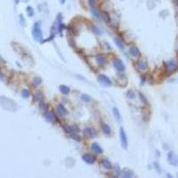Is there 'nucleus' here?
Listing matches in <instances>:
<instances>
[{"label":"nucleus","mask_w":178,"mask_h":178,"mask_svg":"<svg viewBox=\"0 0 178 178\" xmlns=\"http://www.w3.org/2000/svg\"><path fill=\"white\" fill-rule=\"evenodd\" d=\"M84 135L87 138H94L96 135V132L93 127H86L84 130Z\"/></svg>","instance_id":"4"},{"label":"nucleus","mask_w":178,"mask_h":178,"mask_svg":"<svg viewBox=\"0 0 178 178\" xmlns=\"http://www.w3.org/2000/svg\"><path fill=\"white\" fill-rule=\"evenodd\" d=\"M22 95H23V97H25V98H28V97L29 96V90H27V89H24L23 91H22Z\"/></svg>","instance_id":"24"},{"label":"nucleus","mask_w":178,"mask_h":178,"mask_svg":"<svg viewBox=\"0 0 178 178\" xmlns=\"http://www.w3.org/2000/svg\"><path fill=\"white\" fill-rule=\"evenodd\" d=\"M46 108H47V106H46V104L45 103V102H42V103L40 104V109L43 110V111L46 110Z\"/></svg>","instance_id":"27"},{"label":"nucleus","mask_w":178,"mask_h":178,"mask_svg":"<svg viewBox=\"0 0 178 178\" xmlns=\"http://www.w3.org/2000/svg\"><path fill=\"white\" fill-rule=\"evenodd\" d=\"M32 35L36 41H42V39H43V35H42L41 29H40L39 25H38V23L35 24L34 28H33Z\"/></svg>","instance_id":"1"},{"label":"nucleus","mask_w":178,"mask_h":178,"mask_svg":"<svg viewBox=\"0 0 178 178\" xmlns=\"http://www.w3.org/2000/svg\"><path fill=\"white\" fill-rule=\"evenodd\" d=\"M102 129L105 135H111V127H109V125H107V124H105V123H102Z\"/></svg>","instance_id":"16"},{"label":"nucleus","mask_w":178,"mask_h":178,"mask_svg":"<svg viewBox=\"0 0 178 178\" xmlns=\"http://www.w3.org/2000/svg\"><path fill=\"white\" fill-rule=\"evenodd\" d=\"M95 59H96V62L100 66H104L106 64V62H107L106 58L104 56H102V55H97Z\"/></svg>","instance_id":"13"},{"label":"nucleus","mask_w":178,"mask_h":178,"mask_svg":"<svg viewBox=\"0 0 178 178\" xmlns=\"http://www.w3.org/2000/svg\"><path fill=\"white\" fill-rule=\"evenodd\" d=\"M89 5L91 7H93L94 5H95V0H89Z\"/></svg>","instance_id":"32"},{"label":"nucleus","mask_w":178,"mask_h":178,"mask_svg":"<svg viewBox=\"0 0 178 178\" xmlns=\"http://www.w3.org/2000/svg\"><path fill=\"white\" fill-rule=\"evenodd\" d=\"M137 68L139 70L141 71H145L148 69V64L144 60H140L137 62Z\"/></svg>","instance_id":"8"},{"label":"nucleus","mask_w":178,"mask_h":178,"mask_svg":"<svg viewBox=\"0 0 178 178\" xmlns=\"http://www.w3.org/2000/svg\"><path fill=\"white\" fill-rule=\"evenodd\" d=\"M28 13H29V15H32L33 14V9L31 7H28Z\"/></svg>","instance_id":"30"},{"label":"nucleus","mask_w":178,"mask_h":178,"mask_svg":"<svg viewBox=\"0 0 178 178\" xmlns=\"http://www.w3.org/2000/svg\"><path fill=\"white\" fill-rule=\"evenodd\" d=\"M167 160H168L169 164H171V165H176L175 157H174V153H173L172 151H170V152L168 153V155H167Z\"/></svg>","instance_id":"15"},{"label":"nucleus","mask_w":178,"mask_h":178,"mask_svg":"<svg viewBox=\"0 0 178 178\" xmlns=\"http://www.w3.org/2000/svg\"><path fill=\"white\" fill-rule=\"evenodd\" d=\"M40 83H41V79H40L39 78H36L34 79V84H35V85H39Z\"/></svg>","instance_id":"28"},{"label":"nucleus","mask_w":178,"mask_h":178,"mask_svg":"<svg viewBox=\"0 0 178 178\" xmlns=\"http://www.w3.org/2000/svg\"><path fill=\"white\" fill-rule=\"evenodd\" d=\"M83 160L87 164H93L94 162L95 161V156H93L92 154H85L82 157Z\"/></svg>","instance_id":"7"},{"label":"nucleus","mask_w":178,"mask_h":178,"mask_svg":"<svg viewBox=\"0 0 178 178\" xmlns=\"http://www.w3.org/2000/svg\"><path fill=\"white\" fill-rule=\"evenodd\" d=\"M129 54L133 57H138L140 55V51L135 46H132L129 48Z\"/></svg>","instance_id":"9"},{"label":"nucleus","mask_w":178,"mask_h":178,"mask_svg":"<svg viewBox=\"0 0 178 178\" xmlns=\"http://www.w3.org/2000/svg\"><path fill=\"white\" fill-rule=\"evenodd\" d=\"M43 98V96H42V94H38V95H36V99L37 100H40V99Z\"/></svg>","instance_id":"31"},{"label":"nucleus","mask_w":178,"mask_h":178,"mask_svg":"<svg viewBox=\"0 0 178 178\" xmlns=\"http://www.w3.org/2000/svg\"><path fill=\"white\" fill-rule=\"evenodd\" d=\"M92 13H93V14L95 15L96 18H100V13L97 12V10H95V9H94V8H93V10H92Z\"/></svg>","instance_id":"26"},{"label":"nucleus","mask_w":178,"mask_h":178,"mask_svg":"<svg viewBox=\"0 0 178 178\" xmlns=\"http://www.w3.org/2000/svg\"><path fill=\"white\" fill-rule=\"evenodd\" d=\"M91 148H92V151H93L94 152L98 153V154H101V153H102V149L101 148V146L99 145L98 144H96V143H94V144H92Z\"/></svg>","instance_id":"12"},{"label":"nucleus","mask_w":178,"mask_h":178,"mask_svg":"<svg viewBox=\"0 0 178 178\" xmlns=\"http://www.w3.org/2000/svg\"><path fill=\"white\" fill-rule=\"evenodd\" d=\"M124 177H132L133 176V172L128 168H125L122 172Z\"/></svg>","instance_id":"20"},{"label":"nucleus","mask_w":178,"mask_h":178,"mask_svg":"<svg viewBox=\"0 0 178 178\" xmlns=\"http://www.w3.org/2000/svg\"><path fill=\"white\" fill-rule=\"evenodd\" d=\"M113 65H114L115 69L118 71H123L124 69H125V65H124V63L120 60H118V59H117V60H115L114 62H113Z\"/></svg>","instance_id":"6"},{"label":"nucleus","mask_w":178,"mask_h":178,"mask_svg":"<svg viewBox=\"0 0 178 178\" xmlns=\"http://www.w3.org/2000/svg\"><path fill=\"white\" fill-rule=\"evenodd\" d=\"M114 41H115V43H116V45L119 48H124V44L122 43V41L120 39H118V38H115Z\"/></svg>","instance_id":"22"},{"label":"nucleus","mask_w":178,"mask_h":178,"mask_svg":"<svg viewBox=\"0 0 178 178\" xmlns=\"http://www.w3.org/2000/svg\"><path fill=\"white\" fill-rule=\"evenodd\" d=\"M102 167H103L104 168H106V169H111V167H112L111 163L108 159H106V158H104V159L102 160Z\"/></svg>","instance_id":"17"},{"label":"nucleus","mask_w":178,"mask_h":178,"mask_svg":"<svg viewBox=\"0 0 178 178\" xmlns=\"http://www.w3.org/2000/svg\"><path fill=\"white\" fill-rule=\"evenodd\" d=\"M61 1H62V4H63V3H64V0H61Z\"/></svg>","instance_id":"33"},{"label":"nucleus","mask_w":178,"mask_h":178,"mask_svg":"<svg viewBox=\"0 0 178 178\" xmlns=\"http://www.w3.org/2000/svg\"><path fill=\"white\" fill-rule=\"evenodd\" d=\"M15 1H16V3H18L19 1H20V0H15Z\"/></svg>","instance_id":"34"},{"label":"nucleus","mask_w":178,"mask_h":178,"mask_svg":"<svg viewBox=\"0 0 178 178\" xmlns=\"http://www.w3.org/2000/svg\"><path fill=\"white\" fill-rule=\"evenodd\" d=\"M178 69V63L175 60H171L167 63V69L168 72H174Z\"/></svg>","instance_id":"3"},{"label":"nucleus","mask_w":178,"mask_h":178,"mask_svg":"<svg viewBox=\"0 0 178 178\" xmlns=\"http://www.w3.org/2000/svg\"><path fill=\"white\" fill-rule=\"evenodd\" d=\"M139 97H140V99L142 100L143 102H145V103H147V100H146V98L144 96V95H143L142 93H139Z\"/></svg>","instance_id":"25"},{"label":"nucleus","mask_w":178,"mask_h":178,"mask_svg":"<svg viewBox=\"0 0 178 178\" xmlns=\"http://www.w3.org/2000/svg\"><path fill=\"white\" fill-rule=\"evenodd\" d=\"M45 118H46V119L47 120V121L53 122L55 120L56 117H55V115L54 114V112H52V111H46V113H45Z\"/></svg>","instance_id":"10"},{"label":"nucleus","mask_w":178,"mask_h":178,"mask_svg":"<svg viewBox=\"0 0 178 178\" xmlns=\"http://www.w3.org/2000/svg\"><path fill=\"white\" fill-rule=\"evenodd\" d=\"M64 130H65L67 133H69V134H70V133H77L78 131V127H77L76 125L66 126V127H64Z\"/></svg>","instance_id":"11"},{"label":"nucleus","mask_w":178,"mask_h":178,"mask_svg":"<svg viewBox=\"0 0 178 178\" xmlns=\"http://www.w3.org/2000/svg\"><path fill=\"white\" fill-rule=\"evenodd\" d=\"M177 6H178V0H177Z\"/></svg>","instance_id":"35"},{"label":"nucleus","mask_w":178,"mask_h":178,"mask_svg":"<svg viewBox=\"0 0 178 178\" xmlns=\"http://www.w3.org/2000/svg\"><path fill=\"white\" fill-rule=\"evenodd\" d=\"M98 80L101 84L102 85H108V86H111V81L108 77H106L105 75H100L98 77Z\"/></svg>","instance_id":"5"},{"label":"nucleus","mask_w":178,"mask_h":178,"mask_svg":"<svg viewBox=\"0 0 178 178\" xmlns=\"http://www.w3.org/2000/svg\"><path fill=\"white\" fill-rule=\"evenodd\" d=\"M127 98H129V99H135V94L134 93V91H132V90H128L127 93Z\"/></svg>","instance_id":"21"},{"label":"nucleus","mask_w":178,"mask_h":178,"mask_svg":"<svg viewBox=\"0 0 178 178\" xmlns=\"http://www.w3.org/2000/svg\"><path fill=\"white\" fill-rule=\"evenodd\" d=\"M81 99L84 101V102H90V101H91V97L89 96V95H82Z\"/></svg>","instance_id":"23"},{"label":"nucleus","mask_w":178,"mask_h":178,"mask_svg":"<svg viewBox=\"0 0 178 178\" xmlns=\"http://www.w3.org/2000/svg\"><path fill=\"white\" fill-rule=\"evenodd\" d=\"M57 111H58L59 114L62 115V116H65V115L68 114L67 110L64 108V106L62 105V104H58V105H57Z\"/></svg>","instance_id":"14"},{"label":"nucleus","mask_w":178,"mask_h":178,"mask_svg":"<svg viewBox=\"0 0 178 178\" xmlns=\"http://www.w3.org/2000/svg\"><path fill=\"white\" fill-rule=\"evenodd\" d=\"M113 114H114V117L118 122L121 121V115H120L119 111L117 108H113Z\"/></svg>","instance_id":"19"},{"label":"nucleus","mask_w":178,"mask_h":178,"mask_svg":"<svg viewBox=\"0 0 178 178\" xmlns=\"http://www.w3.org/2000/svg\"><path fill=\"white\" fill-rule=\"evenodd\" d=\"M71 137L74 138L75 140H77V141H80V137H78V135H71Z\"/></svg>","instance_id":"29"},{"label":"nucleus","mask_w":178,"mask_h":178,"mask_svg":"<svg viewBox=\"0 0 178 178\" xmlns=\"http://www.w3.org/2000/svg\"><path fill=\"white\" fill-rule=\"evenodd\" d=\"M60 91L62 92L63 95H68L70 91V89H69V86L67 85H60Z\"/></svg>","instance_id":"18"},{"label":"nucleus","mask_w":178,"mask_h":178,"mask_svg":"<svg viewBox=\"0 0 178 178\" xmlns=\"http://www.w3.org/2000/svg\"><path fill=\"white\" fill-rule=\"evenodd\" d=\"M119 135H120V142H121L122 147H123L124 149L127 150V146H128V142H127V135H126V133H125V131H124L123 127H120Z\"/></svg>","instance_id":"2"}]
</instances>
